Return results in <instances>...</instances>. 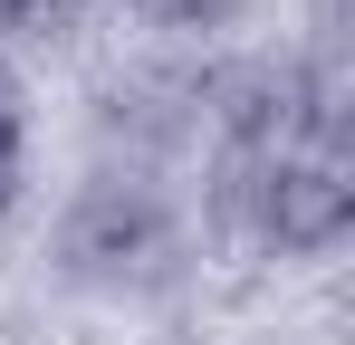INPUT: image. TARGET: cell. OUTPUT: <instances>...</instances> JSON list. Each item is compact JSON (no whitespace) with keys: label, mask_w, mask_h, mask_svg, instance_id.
<instances>
[{"label":"cell","mask_w":355,"mask_h":345,"mask_svg":"<svg viewBox=\"0 0 355 345\" xmlns=\"http://www.w3.org/2000/svg\"><path fill=\"white\" fill-rule=\"evenodd\" d=\"M96 144L116 172H164L202 144V77H164V67H135L96 96Z\"/></svg>","instance_id":"3957f363"},{"label":"cell","mask_w":355,"mask_h":345,"mask_svg":"<svg viewBox=\"0 0 355 345\" xmlns=\"http://www.w3.org/2000/svg\"><path fill=\"white\" fill-rule=\"evenodd\" d=\"M211 221L259 259H336L355 230V154L346 134H297L211 163Z\"/></svg>","instance_id":"6da1fadb"},{"label":"cell","mask_w":355,"mask_h":345,"mask_svg":"<svg viewBox=\"0 0 355 345\" xmlns=\"http://www.w3.org/2000/svg\"><path fill=\"white\" fill-rule=\"evenodd\" d=\"M0 29H10V0H0Z\"/></svg>","instance_id":"ba28073f"},{"label":"cell","mask_w":355,"mask_h":345,"mask_svg":"<svg viewBox=\"0 0 355 345\" xmlns=\"http://www.w3.org/2000/svg\"><path fill=\"white\" fill-rule=\"evenodd\" d=\"M19 192H29V172H0V221L19 211Z\"/></svg>","instance_id":"52a82bcc"},{"label":"cell","mask_w":355,"mask_h":345,"mask_svg":"<svg viewBox=\"0 0 355 345\" xmlns=\"http://www.w3.org/2000/svg\"><path fill=\"white\" fill-rule=\"evenodd\" d=\"M125 19L144 39H164V48H202V39H221L240 19V0H125Z\"/></svg>","instance_id":"277c9868"},{"label":"cell","mask_w":355,"mask_h":345,"mask_svg":"<svg viewBox=\"0 0 355 345\" xmlns=\"http://www.w3.org/2000/svg\"><path fill=\"white\" fill-rule=\"evenodd\" d=\"M87 10H106V0H10V29H29V39H49V29H77Z\"/></svg>","instance_id":"8992f818"},{"label":"cell","mask_w":355,"mask_h":345,"mask_svg":"<svg viewBox=\"0 0 355 345\" xmlns=\"http://www.w3.org/2000/svg\"><path fill=\"white\" fill-rule=\"evenodd\" d=\"M29 134H39V87L0 48V172H29Z\"/></svg>","instance_id":"5b68a950"},{"label":"cell","mask_w":355,"mask_h":345,"mask_svg":"<svg viewBox=\"0 0 355 345\" xmlns=\"http://www.w3.org/2000/svg\"><path fill=\"white\" fill-rule=\"evenodd\" d=\"M58 269L77 288H106V297H144V288L182 278V211L154 172H116L96 163L77 182L58 221Z\"/></svg>","instance_id":"7a4b0ae2"}]
</instances>
